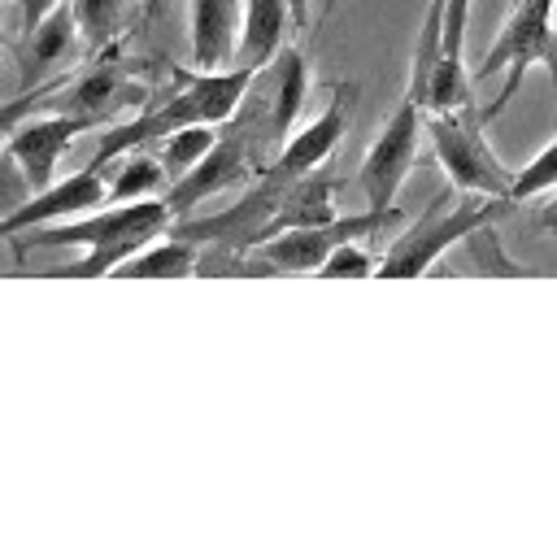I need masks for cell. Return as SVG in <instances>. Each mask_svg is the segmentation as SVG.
<instances>
[{
  "instance_id": "cell-1",
  "label": "cell",
  "mask_w": 557,
  "mask_h": 557,
  "mask_svg": "<svg viewBox=\"0 0 557 557\" xmlns=\"http://www.w3.org/2000/svg\"><path fill=\"white\" fill-rule=\"evenodd\" d=\"M174 222L178 218H174L170 200L148 196V200L109 205L100 213H83V218H70V222L35 226L30 244H44V248L78 244L83 261H70L65 270H57V278H100V274H117L135 252H144L152 239H161Z\"/></svg>"
},
{
  "instance_id": "cell-2",
  "label": "cell",
  "mask_w": 557,
  "mask_h": 557,
  "mask_svg": "<svg viewBox=\"0 0 557 557\" xmlns=\"http://www.w3.org/2000/svg\"><path fill=\"white\" fill-rule=\"evenodd\" d=\"M252 74H257V65H244V61H239L235 70L183 74V87H178L170 100H161V104H152V109H144V113H135V117H126V122H117V126L104 131V139H100V148H96V157H91V170H100V165L126 157L131 148L161 144V139L174 135L178 126H191V122L218 126V122L235 117V109H239V100H244Z\"/></svg>"
},
{
  "instance_id": "cell-3",
  "label": "cell",
  "mask_w": 557,
  "mask_h": 557,
  "mask_svg": "<svg viewBox=\"0 0 557 557\" xmlns=\"http://www.w3.org/2000/svg\"><path fill=\"white\" fill-rule=\"evenodd\" d=\"M509 205H513L509 196H474V200L448 209V196H435L418 213V222L387 244V252L379 257V274L383 278H418V274H426L453 244H466L470 231L496 222Z\"/></svg>"
},
{
  "instance_id": "cell-4",
  "label": "cell",
  "mask_w": 557,
  "mask_h": 557,
  "mask_svg": "<svg viewBox=\"0 0 557 557\" xmlns=\"http://www.w3.org/2000/svg\"><path fill=\"white\" fill-rule=\"evenodd\" d=\"M553 9H557V0H518L513 13H509V22L500 26L496 44L483 52L474 78L505 74L496 100L483 113L487 122L505 113V104L513 100V91L522 87V74L531 65H544L548 78H553V87H557V22H553Z\"/></svg>"
},
{
  "instance_id": "cell-5",
  "label": "cell",
  "mask_w": 557,
  "mask_h": 557,
  "mask_svg": "<svg viewBox=\"0 0 557 557\" xmlns=\"http://www.w3.org/2000/svg\"><path fill=\"white\" fill-rule=\"evenodd\" d=\"M483 117L466 104V109H448V113H426V135L435 148V161L444 165L448 183L457 191L470 196H509L513 200V178L500 157L492 152V144L483 139Z\"/></svg>"
},
{
  "instance_id": "cell-6",
  "label": "cell",
  "mask_w": 557,
  "mask_h": 557,
  "mask_svg": "<svg viewBox=\"0 0 557 557\" xmlns=\"http://www.w3.org/2000/svg\"><path fill=\"white\" fill-rule=\"evenodd\" d=\"M422 100L418 96H400V104L392 109V117L379 126V135L370 139L361 165H357V183L366 191V209H392L396 191L405 187L413 157H418V131H422Z\"/></svg>"
},
{
  "instance_id": "cell-7",
  "label": "cell",
  "mask_w": 557,
  "mask_h": 557,
  "mask_svg": "<svg viewBox=\"0 0 557 557\" xmlns=\"http://www.w3.org/2000/svg\"><path fill=\"white\" fill-rule=\"evenodd\" d=\"M392 218V209H366V213H339L335 222L326 226H292V231H278L270 239L257 244L261 261L270 270H292V274H318L322 261L344 244V239H366L374 235L383 222Z\"/></svg>"
},
{
  "instance_id": "cell-8",
  "label": "cell",
  "mask_w": 557,
  "mask_h": 557,
  "mask_svg": "<svg viewBox=\"0 0 557 557\" xmlns=\"http://www.w3.org/2000/svg\"><path fill=\"white\" fill-rule=\"evenodd\" d=\"M96 126H104V117H96V113H52V109H48V113L30 117L26 126L13 122L4 152H9V161L26 174V183L39 191V187L52 183L61 152H65L78 135H87V131H96Z\"/></svg>"
},
{
  "instance_id": "cell-9",
  "label": "cell",
  "mask_w": 557,
  "mask_h": 557,
  "mask_svg": "<svg viewBox=\"0 0 557 557\" xmlns=\"http://www.w3.org/2000/svg\"><path fill=\"white\" fill-rule=\"evenodd\" d=\"M287 183H292V174L270 165L265 178L252 183L226 213H213V218H200V222H183L174 231L187 235V239H218L226 248H257L265 226H270V218L278 213V200H283Z\"/></svg>"
},
{
  "instance_id": "cell-10",
  "label": "cell",
  "mask_w": 557,
  "mask_h": 557,
  "mask_svg": "<svg viewBox=\"0 0 557 557\" xmlns=\"http://www.w3.org/2000/svg\"><path fill=\"white\" fill-rule=\"evenodd\" d=\"M104 200H109L104 178H100L91 165H87V170H74V174H65V178H52L48 187H39L26 205L9 209V213H4V235L17 239L22 231L83 218V213H91V209L104 205Z\"/></svg>"
},
{
  "instance_id": "cell-11",
  "label": "cell",
  "mask_w": 557,
  "mask_h": 557,
  "mask_svg": "<svg viewBox=\"0 0 557 557\" xmlns=\"http://www.w3.org/2000/svg\"><path fill=\"white\" fill-rule=\"evenodd\" d=\"M352 100H357V87L335 83L326 109H322L313 122H305L300 131H292V135L283 139V148H278V157H274V170H283V174H292V178L313 174V170L339 148V139L348 135Z\"/></svg>"
},
{
  "instance_id": "cell-12",
  "label": "cell",
  "mask_w": 557,
  "mask_h": 557,
  "mask_svg": "<svg viewBox=\"0 0 557 557\" xmlns=\"http://www.w3.org/2000/svg\"><path fill=\"white\" fill-rule=\"evenodd\" d=\"M248 178H252V152H248V144H244L239 135H226V139H218L187 174H178V178L165 187V200H170L174 218H183V213H191L200 200H209V196H218V191H226V187H235V183H248Z\"/></svg>"
},
{
  "instance_id": "cell-13",
  "label": "cell",
  "mask_w": 557,
  "mask_h": 557,
  "mask_svg": "<svg viewBox=\"0 0 557 557\" xmlns=\"http://www.w3.org/2000/svg\"><path fill=\"white\" fill-rule=\"evenodd\" d=\"M239 0H187V39L196 70H222L239 52Z\"/></svg>"
},
{
  "instance_id": "cell-14",
  "label": "cell",
  "mask_w": 557,
  "mask_h": 557,
  "mask_svg": "<svg viewBox=\"0 0 557 557\" xmlns=\"http://www.w3.org/2000/svg\"><path fill=\"white\" fill-rule=\"evenodd\" d=\"M78 39H83V22H78V9H74V0H61L35 30H26V39H22V48H17V61H22V74L30 78H39V74H48V70H57V65H65L70 57H74V48H78Z\"/></svg>"
},
{
  "instance_id": "cell-15",
  "label": "cell",
  "mask_w": 557,
  "mask_h": 557,
  "mask_svg": "<svg viewBox=\"0 0 557 557\" xmlns=\"http://www.w3.org/2000/svg\"><path fill=\"white\" fill-rule=\"evenodd\" d=\"M296 13L292 0H244V22H239V61L265 70L292 39Z\"/></svg>"
},
{
  "instance_id": "cell-16",
  "label": "cell",
  "mask_w": 557,
  "mask_h": 557,
  "mask_svg": "<svg viewBox=\"0 0 557 557\" xmlns=\"http://www.w3.org/2000/svg\"><path fill=\"white\" fill-rule=\"evenodd\" d=\"M39 96L48 100L52 113H96V117H104V109H113L117 96H122V65L96 61L78 78H61V83L44 87Z\"/></svg>"
},
{
  "instance_id": "cell-17",
  "label": "cell",
  "mask_w": 557,
  "mask_h": 557,
  "mask_svg": "<svg viewBox=\"0 0 557 557\" xmlns=\"http://www.w3.org/2000/svg\"><path fill=\"white\" fill-rule=\"evenodd\" d=\"M335 187H339V178L318 174V170L292 178L287 191H283V200H278V213L270 218V226H265L261 239H270V235H278V231H292V226H326V222H335V218H339V209H335Z\"/></svg>"
},
{
  "instance_id": "cell-18",
  "label": "cell",
  "mask_w": 557,
  "mask_h": 557,
  "mask_svg": "<svg viewBox=\"0 0 557 557\" xmlns=\"http://www.w3.org/2000/svg\"><path fill=\"white\" fill-rule=\"evenodd\" d=\"M274 109H270V135L274 139H287L292 135V122L300 117V104H305V91H309V61L296 44H287L274 61Z\"/></svg>"
},
{
  "instance_id": "cell-19",
  "label": "cell",
  "mask_w": 557,
  "mask_h": 557,
  "mask_svg": "<svg viewBox=\"0 0 557 557\" xmlns=\"http://www.w3.org/2000/svg\"><path fill=\"white\" fill-rule=\"evenodd\" d=\"M196 265H200L196 239L174 235V239H152L117 274H126V278H187V274H196Z\"/></svg>"
},
{
  "instance_id": "cell-20",
  "label": "cell",
  "mask_w": 557,
  "mask_h": 557,
  "mask_svg": "<svg viewBox=\"0 0 557 557\" xmlns=\"http://www.w3.org/2000/svg\"><path fill=\"white\" fill-rule=\"evenodd\" d=\"M122 165H117V178H113V187H109V200L104 205H126V200H148V196H157L161 187H170L174 183V174L165 170V161L161 157H148V152H139V148H131L126 157H117Z\"/></svg>"
},
{
  "instance_id": "cell-21",
  "label": "cell",
  "mask_w": 557,
  "mask_h": 557,
  "mask_svg": "<svg viewBox=\"0 0 557 557\" xmlns=\"http://www.w3.org/2000/svg\"><path fill=\"white\" fill-rule=\"evenodd\" d=\"M466 265L474 274H487V278H527V274H535L531 265H522V261H513L505 252V244L496 235V222H487V226L466 235Z\"/></svg>"
},
{
  "instance_id": "cell-22",
  "label": "cell",
  "mask_w": 557,
  "mask_h": 557,
  "mask_svg": "<svg viewBox=\"0 0 557 557\" xmlns=\"http://www.w3.org/2000/svg\"><path fill=\"white\" fill-rule=\"evenodd\" d=\"M213 144H218L213 126H209V122H191V126H178L174 135L161 139V161H165V170L178 178V174H187Z\"/></svg>"
},
{
  "instance_id": "cell-23",
  "label": "cell",
  "mask_w": 557,
  "mask_h": 557,
  "mask_svg": "<svg viewBox=\"0 0 557 557\" xmlns=\"http://www.w3.org/2000/svg\"><path fill=\"white\" fill-rule=\"evenodd\" d=\"M78 9V22H83V44L91 48H104L117 39L126 13H131V0H74Z\"/></svg>"
},
{
  "instance_id": "cell-24",
  "label": "cell",
  "mask_w": 557,
  "mask_h": 557,
  "mask_svg": "<svg viewBox=\"0 0 557 557\" xmlns=\"http://www.w3.org/2000/svg\"><path fill=\"white\" fill-rule=\"evenodd\" d=\"M557 187V135L522 165V174L513 178V200H531V196H544Z\"/></svg>"
},
{
  "instance_id": "cell-25",
  "label": "cell",
  "mask_w": 557,
  "mask_h": 557,
  "mask_svg": "<svg viewBox=\"0 0 557 557\" xmlns=\"http://www.w3.org/2000/svg\"><path fill=\"white\" fill-rule=\"evenodd\" d=\"M318 274H326V278H370V274H379V257L366 248V239H344L322 261Z\"/></svg>"
},
{
  "instance_id": "cell-26",
  "label": "cell",
  "mask_w": 557,
  "mask_h": 557,
  "mask_svg": "<svg viewBox=\"0 0 557 557\" xmlns=\"http://www.w3.org/2000/svg\"><path fill=\"white\" fill-rule=\"evenodd\" d=\"M57 4H61V0H17V9H22V35H26V30H35V26L57 9Z\"/></svg>"
},
{
  "instance_id": "cell-27",
  "label": "cell",
  "mask_w": 557,
  "mask_h": 557,
  "mask_svg": "<svg viewBox=\"0 0 557 557\" xmlns=\"http://www.w3.org/2000/svg\"><path fill=\"white\" fill-rule=\"evenodd\" d=\"M540 226L548 235H557V187H553V200H544V209H540Z\"/></svg>"
},
{
  "instance_id": "cell-28",
  "label": "cell",
  "mask_w": 557,
  "mask_h": 557,
  "mask_svg": "<svg viewBox=\"0 0 557 557\" xmlns=\"http://www.w3.org/2000/svg\"><path fill=\"white\" fill-rule=\"evenodd\" d=\"M309 9H313V0H292V13H296V30H305V22H309Z\"/></svg>"
},
{
  "instance_id": "cell-29",
  "label": "cell",
  "mask_w": 557,
  "mask_h": 557,
  "mask_svg": "<svg viewBox=\"0 0 557 557\" xmlns=\"http://www.w3.org/2000/svg\"><path fill=\"white\" fill-rule=\"evenodd\" d=\"M161 4H165V0H144V22H152V17L161 13Z\"/></svg>"
}]
</instances>
